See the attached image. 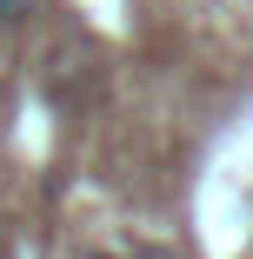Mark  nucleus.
I'll return each mask as SVG.
<instances>
[{
  "label": "nucleus",
  "mask_w": 253,
  "mask_h": 259,
  "mask_svg": "<svg viewBox=\"0 0 253 259\" xmlns=\"http://www.w3.org/2000/svg\"><path fill=\"white\" fill-rule=\"evenodd\" d=\"M33 14V0H0V27H14V20H27Z\"/></svg>",
  "instance_id": "nucleus-1"
},
{
  "label": "nucleus",
  "mask_w": 253,
  "mask_h": 259,
  "mask_svg": "<svg viewBox=\"0 0 253 259\" xmlns=\"http://www.w3.org/2000/svg\"><path fill=\"white\" fill-rule=\"evenodd\" d=\"M133 259H167V252H154V246H140V252H133Z\"/></svg>",
  "instance_id": "nucleus-2"
},
{
  "label": "nucleus",
  "mask_w": 253,
  "mask_h": 259,
  "mask_svg": "<svg viewBox=\"0 0 253 259\" xmlns=\"http://www.w3.org/2000/svg\"><path fill=\"white\" fill-rule=\"evenodd\" d=\"M80 259H114V252H80Z\"/></svg>",
  "instance_id": "nucleus-3"
}]
</instances>
